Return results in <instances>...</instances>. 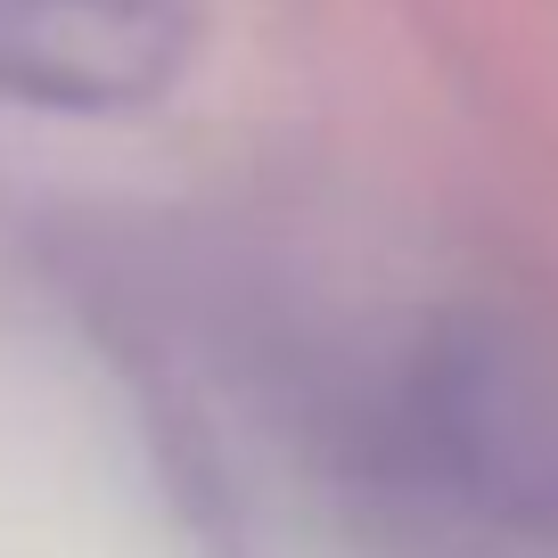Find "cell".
<instances>
[{"mask_svg":"<svg viewBox=\"0 0 558 558\" xmlns=\"http://www.w3.org/2000/svg\"><path fill=\"white\" fill-rule=\"evenodd\" d=\"M353 469L411 525L558 558V320L525 304L436 313L353 411Z\"/></svg>","mask_w":558,"mask_h":558,"instance_id":"1","label":"cell"},{"mask_svg":"<svg viewBox=\"0 0 558 558\" xmlns=\"http://www.w3.org/2000/svg\"><path fill=\"white\" fill-rule=\"evenodd\" d=\"M206 0H0V107L148 116L197 74Z\"/></svg>","mask_w":558,"mask_h":558,"instance_id":"2","label":"cell"}]
</instances>
